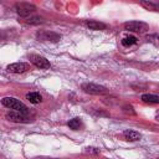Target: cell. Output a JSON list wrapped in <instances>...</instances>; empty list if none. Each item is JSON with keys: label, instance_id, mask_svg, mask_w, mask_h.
<instances>
[{"label": "cell", "instance_id": "cell-16", "mask_svg": "<svg viewBox=\"0 0 159 159\" xmlns=\"http://www.w3.org/2000/svg\"><path fill=\"white\" fill-rule=\"evenodd\" d=\"M137 42V37H134V36H128V37H124L123 40H122V45L123 46H132V45H134Z\"/></svg>", "mask_w": 159, "mask_h": 159}, {"label": "cell", "instance_id": "cell-18", "mask_svg": "<svg viewBox=\"0 0 159 159\" xmlns=\"http://www.w3.org/2000/svg\"><path fill=\"white\" fill-rule=\"evenodd\" d=\"M155 118H157V120H158V122H159V116H157V117H155Z\"/></svg>", "mask_w": 159, "mask_h": 159}, {"label": "cell", "instance_id": "cell-17", "mask_svg": "<svg viewBox=\"0 0 159 159\" xmlns=\"http://www.w3.org/2000/svg\"><path fill=\"white\" fill-rule=\"evenodd\" d=\"M42 22H43V19L40 16H34L27 20V24H30V25H37V24H42Z\"/></svg>", "mask_w": 159, "mask_h": 159}, {"label": "cell", "instance_id": "cell-13", "mask_svg": "<svg viewBox=\"0 0 159 159\" xmlns=\"http://www.w3.org/2000/svg\"><path fill=\"white\" fill-rule=\"evenodd\" d=\"M67 125H68L71 129H73V130H78V129L82 127V120H81L80 118H72V119L68 120Z\"/></svg>", "mask_w": 159, "mask_h": 159}, {"label": "cell", "instance_id": "cell-3", "mask_svg": "<svg viewBox=\"0 0 159 159\" xmlns=\"http://www.w3.org/2000/svg\"><path fill=\"white\" fill-rule=\"evenodd\" d=\"M82 89L89 94H106V93H108V89L106 87L96 84V83H83Z\"/></svg>", "mask_w": 159, "mask_h": 159}, {"label": "cell", "instance_id": "cell-6", "mask_svg": "<svg viewBox=\"0 0 159 159\" xmlns=\"http://www.w3.org/2000/svg\"><path fill=\"white\" fill-rule=\"evenodd\" d=\"M6 119H9L11 122H16V123H27V122H30V118L26 114L16 112V111H11V112L6 113Z\"/></svg>", "mask_w": 159, "mask_h": 159}, {"label": "cell", "instance_id": "cell-7", "mask_svg": "<svg viewBox=\"0 0 159 159\" xmlns=\"http://www.w3.org/2000/svg\"><path fill=\"white\" fill-rule=\"evenodd\" d=\"M37 39L39 40H42V41H58L61 39V36L56 32H52V31H39L37 32Z\"/></svg>", "mask_w": 159, "mask_h": 159}, {"label": "cell", "instance_id": "cell-12", "mask_svg": "<svg viewBox=\"0 0 159 159\" xmlns=\"http://www.w3.org/2000/svg\"><path fill=\"white\" fill-rule=\"evenodd\" d=\"M142 101L145 103H153V104H158L159 103V96L157 94H152V93H145L142 96Z\"/></svg>", "mask_w": 159, "mask_h": 159}, {"label": "cell", "instance_id": "cell-2", "mask_svg": "<svg viewBox=\"0 0 159 159\" xmlns=\"http://www.w3.org/2000/svg\"><path fill=\"white\" fill-rule=\"evenodd\" d=\"M124 29L135 34H144L149 30V25L143 21H128L124 24Z\"/></svg>", "mask_w": 159, "mask_h": 159}, {"label": "cell", "instance_id": "cell-8", "mask_svg": "<svg viewBox=\"0 0 159 159\" xmlns=\"http://www.w3.org/2000/svg\"><path fill=\"white\" fill-rule=\"evenodd\" d=\"M29 68L30 66L24 62H16V63H11L7 66V71L12 73H22V72H26Z\"/></svg>", "mask_w": 159, "mask_h": 159}, {"label": "cell", "instance_id": "cell-14", "mask_svg": "<svg viewBox=\"0 0 159 159\" xmlns=\"http://www.w3.org/2000/svg\"><path fill=\"white\" fill-rule=\"evenodd\" d=\"M142 5L148 10H159V2L154 1H142Z\"/></svg>", "mask_w": 159, "mask_h": 159}, {"label": "cell", "instance_id": "cell-5", "mask_svg": "<svg viewBox=\"0 0 159 159\" xmlns=\"http://www.w3.org/2000/svg\"><path fill=\"white\" fill-rule=\"evenodd\" d=\"M29 60H30V62L32 63V65H35L37 68H42V70H45V68H50V62H48V60H46L45 57H42V56H40V55H35V53H31L30 56H29Z\"/></svg>", "mask_w": 159, "mask_h": 159}, {"label": "cell", "instance_id": "cell-10", "mask_svg": "<svg viewBox=\"0 0 159 159\" xmlns=\"http://www.w3.org/2000/svg\"><path fill=\"white\" fill-rule=\"evenodd\" d=\"M86 25H87V27H88L89 30H94V31L104 30V29L107 27V26H106V24L99 22V21H96V20H89V21H87V22H86Z\"/></svg>", "mask_w": 159, "mask_h": 159}, {"label": "cell", "instance_id": "cell-15", "mask_svg": "<svg viewBox=\"0 0 159 159\" xmlns=\"http://www.w3.org/2000/svg\"><path fill=\"white\" fill-rule=\"evenodd\" d=\"M147 40L153 43L155 47H159V35L158 34H152V35H148L147 36Z\"/></svg>", "mask_w": 159, "mask_h": 159}, {"label": "cell", "instance_id": "cell-11", "mask_svg": "<svg viewBox=\"0 0 159 159\" xmlns=\"http://www.w3.org/2000/svg\"><path fill=\"white\" fill-rule=\"evenodd\" d=\"M26 99L30 102V103H34V104H37L42 101V96L39 93V92H30L26 94Z\"/></svg>", "mask_w": 159, "mask_h": 159}, {"label": "cell", "instance_id": "cell-4", "mask_svg": "<svg viewBox=\"0 0 159 159\" xmlns=\"http://www.w3.org/2000/svg\"><path fill=\"white\" fill-rule=\"evenodd\" d=\"M15 9H16V12L21 17H26L36 10V6L32 5V4H29V2H17L15 5Z\"/></svg>", "mask_w": 159, "mask_h": 159}, {"label": "cell", "instance_id": "cell-9", "mask_svg": "<svg viewBox=\"0 0 159 159\" xmlns=\"http://www.w3.org/2000/svg\"><path fill=\"white\" fill-rule=\"evenodd\" d=\"M123 137L128 142H137V140H139L142 138L140 133H138L137 130H132V129H125L123 132Z\"/></svg>", "mask_w": 159, "mask_h": 159}, {"label": "cell", "instance_id": "cell-1", "mask_svg": "<svg viewBox=\"0 0 159 159\" xmlns=\"http://www.w3.org/2000/svg\"><path fill=\"white\" fill-rule=\"evenodd\" d=\"M1 103L6 108H10L12 111H16V112H20V113H24V114H27V112H29V108L20 99L14 98V97H4L1 99Z\"/></svg>", "mask_w": 159, "mask_h": 159}]
</instances>
